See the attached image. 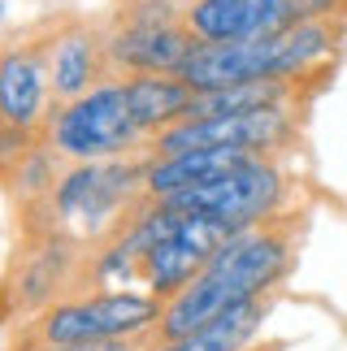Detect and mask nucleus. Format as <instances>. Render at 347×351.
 Wrapping results in <instances>:
<instances>
[{"label":"nucleus","instance_id":"1","mask_svg":"<svg viewBox=\"0 0 347 351\" xmlns=\"http://www.w3.org/2000/svg\"><path fill=\"white\" fill-rule=\"evenodd\" d=\"M300 230H304V217H278V213L235 230L213 252V261L174 300H165V313L156 321L161 343L208 326L213 317H222L226 308H235L243 300L274 295L278 282L291 274V261H296V247H300Z\"/></svg>","mask_w":347,"mask_h":351},{"label":"nucleus","instance_id":"2","mask_svg":"<svg viewBox=\"0 0 347 351\" xmlns=\"http://www.w3.org/2000/svg\"><path fill=\"white\" fill-rule=\"evenodd\" d=\"M165 313V300L135 291H91L74 295L35 313L31 321L9 330V351L48 347V343H87V339H117V334L152 330Z\"/></svg>","mask_w":347,"mask_h":351},{"label":"nucleus","instance_id":"3","mask_svg":"<svg viewBox=\"0 0 347 351\" xmlns=\"http://www.w3.org/2000/svg\"><path fill=\"white\" fill-rule=\"evenodd\" d=\"M39 134L70 160H109L148 152V130L135 121L126 100V78H109V83L91 87L87 96L61 104Z\"/></svg>","mask_w":347,"mask_h":351},{"label":"nucleus","instance_id":"4","mask_svg":"<svg viewBox=\"0 0 347 351\" xmlns=\"http://www.w3.org/2000/svg\"><path fill=\"white\" fill-rule=\"evenodd\" d=\"M65 18H48L5 39L0 52V117L5 134H35L52 117V83H48V52L61 35Z\"/></svg>","mask_w":347,"mask_h":351},{"label":"nucleus","instance_id":"5","mask_svg":"<svg viewBox=\"0 0 347 351\" xmlns=\"http://www.w3.org/2000/svg\"><path fill=\"white\" fill-rule=\"evenodd\" d=\"M283 169L274 165V156H256L248 160L243 169L226 173V178H213V182H200V186H187V191H174L156 204H165L174 213H204V217H217V221H230L235 230H243L252 221H265L278 213V199H283Z\"/></svg>","mask_w":347,"mask_h":351},{"label":"nucleus","instance_id":"6","mask_svg":"<svg viewBox=\"0 0 347 351\" xmlns=\"http://www.w3.org/2000/svg\"><path fill=\"white\" fill-rule=\"evenodd\" d=\"M248 160H256V152H243V147H195V152H178V156H148L143 204H156V199L187 191V186L226 178V173L243 169Z\"/></svg>","mask_w":347,"mask_h":351},{"label":"nucleus","instance_id":"7","mask_svg":"<svg viewBox=\"0 0 347 351\" xmlns=\"http://www.w3.org/2000/svg\"><path fill=\"white\" fill-rule=\"evenodd\" d=\"M270 308H274V295H256V300H243V304L226 308L222 317H213L208 326L182 334V339L156 343L152 351H243V347H252L256 330L265 326Z\"/></svg>","mask_w":347,"mask_h":351},{"label":"nucleus","instance_id":"8","mask_svg":"<svg viewBox=\"0 0 347 351\" xmlns=\"http://www.w3.org/2000/svg\"><path fill=\"white\" fill-rule=\"evenodd\" d=\"M178 26L195 44H230L256 35V0H182Z\"/></svg>","mask_w":347,"mask_h":351},{"label":"nucleus","instance_id":"9","mask_svg":"<svg viewBox=\"0 0 347 351\" xmlns=\"http://www.w3.org/2000/svg\"><path fill=\"white\" fill-rule=\"evenodd\" d=\"M195 91L182 83L178 74H130L126 78V100H130V113L148 134L182 121L187 104H191Z\"/></svg>","mask_w":347,"mask_h":351},{"label":"nucleus","instance_id":"10","mask_svg":"<svg viewBox=\"0 0 347 351\" xmlns=\"http://www.w3.org/2000/svg\"><path fill=\"white\" fill-rule=\"evenodd\" d=\"M161 334L139 330V334H117V339H87V343H48V347H26V351H152Z\"/></svg>","mask_w":347,"mask_h":351},{"label":"nucleus","instance_id":"11","mask_svg":"<svg viewBox=\"0 0 347 351\" xmlns=\"http://www.w3.org/2000/svg\"><path fill=\"white\" fill-rule=\"evenodd\" d=\"M243 351H283V347H243Z\"/></svg>","mask_w":347,"mask_h":351}]
</instances>
